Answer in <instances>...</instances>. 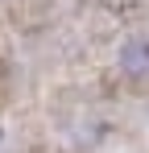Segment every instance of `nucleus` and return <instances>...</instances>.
Returning <instances> with one entry per match:
<instances>
[{"label":"nucleus","mask_w":149,"mask_h":153,"mask_svg":"<svg viewBox=\"0 0 149 153\" xmlns=\"http://www.w3.org/2000/svg\"><path fill=\"white\" fill-rule=\"evenodd\" d=\"M120 71L128 79H149V33H137L120 46Z\"/></svg>","instance_id":"nucleus-1"}]
</instances>
